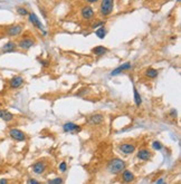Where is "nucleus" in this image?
Masks as SVG:
<instances>
[{
	"instance_id": "nucleus-3",
	"label": "nucleus",
	"mask_w": 181,
	"mask_h": 184,
	"mask_svg": "<svg viewBox=\"0 0 181 184\" xmlns=\"http://www.w3.org/2000/svg\"><path fill=\"white\" fill-rule=\"evenodd\" d=\"M9 135L11 139H15V141H18V142H24V141H26V134L24 132H21L20 129L11 128L9 131Z\"/></svg>"
},
{
	"instance_id": "nucleus-20",
	"label": "nucleus",
	"mask_w": 181,
	"mask_h": 184,
	"mask_svg": "<svg viewBox=\"0 0 181 184\" xmlns=\"http://www.w3.org/2000/svg\"><path fill=\"white\" fill-rule=\"evenodd\" d=\"M92 52H93V54H95V55L101 56V55H103V54H105V52H107V48L106 47H104V46H97V47L93 48Z\"/></svg>"
},
{
	"instance_id": "nucleus-16",
	"label": "nucleus",
	"mask_w": 181,
	"mask_h": 184,
	"mask_svg": "<svg viewBox=\"0 0 181 184\" xmlns=\"http://www.w3.org/2000/svg\"><path fill=\"white\" fill-rule=\"evenodd\" d=\"M0 118L5 122H11L13 120V115L7 110H0Z\"/></svg>"
},
{
	"instance_id": "nucleus-5",
	"label": "nucleus",
	"mask_w": 181,
	"mask_h": 184,
	"mask_svg": "<svg viewBox=\"0 0 181 184\" xmlns=\"http://www.w3.org/2000/svg\"><path fill=\"white\" fill-rule=\"evenodd\" d=\"M23 26L21 25H13V26H10L7 28L6 32L7 35L10 36V37H15V36H18L21 34V31H23Z\"/></svg>"
},
{
	"instance_id": "nucleus-8",
	"label": "nucleus",
	"mask_w": 181,
	"mask_h": 184,
	"mask_svg": "<svg viewBox=\"0 0 181 184\" xmlns=\"http://www.w3.org/2000/svg\"><path fill=\"white\" fill-rule=\"evenodd\" d=\"M34 45H35V41L32 40V38H23L19 42H18V46H19V48L25 49V50L31 48Z\"/></svg>"
},
{
	"instance_id": "nucleus-29",
	"label": "nucleus",
	"mask_w": 181,
	"mask_h": 184,
	"mask_svg": "<svg viewBox=\"0 0 181 184\" xmlns=\"http://www.w3.org/2000/svg\"><path fill=\"white\" fill-rule=\"evenodd\" d=\"M157 184H167V183H165V182H163V180H162V179H160V180H159L158 183H157Z\"/></svg>"
},
{
	"instance_id": "nucleus-27",
	"label": "nucleus",
	"mask_w": 181,
	"mask_h": 184,
	"mask_svg": "<svg viewBox=\"0 0 181 184\" xmlns=\"http://www.w3.org/2000/svg\"><path fill=\"white\" fill-rule=\"evenodd\" d=\"M29 184H40L38 181H36V180H34V179H31V180H29Z\"/></svg>"
},
{
	"instance_id": "nucleus-2",
	"label": "nucleus",
	"mask_w": 181,
	"mask_h": 184,
	"mask_svg": "<svg viewBox=\"0 0 181 184\" xmlns=\"http://www.w3.org/2000/svg\"><path fill=\"white\" fill-rule=\"evenodd\" d=\"M114 9V0H102L100 7V13L101 16L107 17L113 13Z\"/></svg>"
},
{
	"instance_id": "nucleus-9",
	"label": "nucleus",
	"mask_w": 181,
	"mask_h": 184,
	"mask_svg": "<svg viewBox=\"0 0 181 184\" xmlns=\"http://www.w3.org/2000/svg\"><path fill=\"white\" fill-rule=\"evenodd\" d=\"M131 67H132V64H131L130 61H127V63H124V64H122L121 66H119L117 68H115L114 70L111 71V76H116V75H119L120 73H122V71L130 69Z\"/></svg>"
},
{
	"instance_id": "nucleus-21",
	"label": "nucleus",
	"mask_w": 181,
	"mask_h": 184,
	"mask_svg": "<svg viewBox=\"0 0 181 184\" xmlns=\"http://www.w3.org/2000/svg\"><path fill=\"white\" fill-rule=\"evenodd\" d=\"M95 35L98 37V38L103 39L105 36H106V30H105V28L104 27H100L98 29L95 30Z\"/></svg>"
},
{
	"instance_id": "nucleus-7",
	"label": "nucleus",
	"mask_w": 181,
	"mask_h": 184,
	"mask_svg": "<svg viewBox=\"0 0 181 184\" xmlns=\"http://www.w3.org/2000/svg\"><path fill=\"white\" fill-rule=\"evenodd\" d=\"M87 122L92 125H98V124H102L104 122V115L103 114H93L90 115V117L87 118Z\"/></svg>"
},
{
	"instance_id": "nucleus-32",
	"label": "nucleus",
	"mask_w": 181,
	"mask_h": 184,
	"mask_svg": "<svg viewBox=\"0 0 181 184\" xmlns=\"http://www.w3.org/2000/svg\"><path fill=\"white\" fill-rule=\"evenodd\" d=\"M178 2H180V0H178Z\"/></svg>"
},
{
	"instance_id": "nucleus-24",
	"label": "nucleus",
	"mask_w": 181,
	"mask_h": 184,
	"mask_svg": "<svg viewBox=\"0 0 181 184\" xmlns=\"http://www.w3.org/2000/svg\"><path fill=\"white\" fill-rule=\"evenodd\" d=\"M48 184H63V179L56 178V179H53V180H49Z\"/></svg>"
},
{
	"instance_id": "nucleus-1",
	"label": "nucleus",
	"mask_w": 181,
	"mask_h": 184,
	"mask_svg": "<svg viewBox=\"0 0 181 184\" xmlns=\"http://www.w3.org/2000/svg\"><path fill=\"white\" fill-rule=\"evenodd\" d=\"M125 162L121 160V158H113L112 161L109 162V165H107V168H109V172L112 173V174H119L121 172H123L125 170Z\"/></svg>"
},
{
	"instance_id": "nucleus-31",
	"label": "nucleus",
	"mask_w": 181,
	"mask_h": 184,
	"mask_svg": "<svg viewBox=\"0 0 181 184\" xmlns=\"http://www.w3.org/2000/svg\"><path fill=\"white\" fill-rule=\"evenodd\" d=\"M87 1H88V2H90V3H92V2H96L97 0H87Z\"/></svg>"
},
{
	"instance_id": "nucleus-15",
	"label": "nucleus",
	"mask_w": 181,
	"mask_h": 184,
	"mask_svg": "<svg viewBox=\"0 0 181 184\" xmlns=\"http://www.w3.org/2000/svg\"><path fill=\"white\" fill-rule=\"evenodd\" d=\"M122 179H123V181H124V183H131V182L134 181L135 176H134V174H133L131 171L124 170V171H123V174H122Z\"/></svg>"
},
{
	"instance_id": "nucleus-11",
	"label": "nucleus",
	"mask_w": 181,
	"mask_h": 184,
	"mask_svg": "<svg viewBox=\"0 0 181 184\" xmlns=\"http://www.w3.org/2000/svg\"><path fill=\"white\" fill-rule=\"evenodd\" d=\"M63 129H64V132L66 133H72V132H79L81 131V126L76 125V124H74V123H66V124H64L63 125Z\"/></svg>"
},
{
	"instance_id": "nucleus-6",
	"label": "nucleus",
	"mask_w": 181,
	"mask_h": 184,
	"mask_svg": "<svg viewBox=\"0 0 181 184\" xmlns=\"http://www.w3.org/2000/svg\"><path fill=\"white\" fill-rule=\"evenodd\" d=\"M24 84H25V81H24V78L21 77V76H13L9 81L10 88H13V89H17V88L21 87Z\"/></svg>"
},
{
	"instance_id": "nucleus-12",
	"label": "nucleus",
	"mask_w": 181,
	"mask_h": 184,
	"mask_svg": "<svg viewBox=\"0 0 181 184\" xmlns=\"http://www.w3.org/2000/svg\"><path fill=\"white\" fill-rule=\"evenodd\" d=\"M81 13H82V16H83V18H84V19H86V20L92 19V18H93V16H94V10H93V8H92V7H90V6L83 7V8H82Z\"/></svg>"
},
{
	"instance_id": "nucleus-26",
	"label": "nucleus",
	"mask_w": 181,
	"mask_h": 184,
	"mask_svg": "<svg viewBox=\"0 0 181 184\" xmlns=\"http://www.w3.org/2000/svg\"><path fill=\"white\" fill-rule=\"evenodd\" d=\"M103 25H104L103 21H98V23H93V26H92V27H93V28H97V27H98V26H103Z\"/></svg>"
},
{
	"instance_id": "nucleus-10",
	"label": "nucleus",
	"mask_w": 181,
	"mask_h": 184,
	"mask_svg": "<svg viewBox=\"0 0 181 184\" xmlns=\"http://www.w3.org/2000/svg\"><path fill=\"white\" fill-rule=\"evenodd\" d=\"M119 149L124 154H132L135 151V146L133 145V144H130V143H123V144H121L119 146Z\"/></svg>"
},
{
	"instance_id": "nucleus-18",
	"label": "nucleus",
	"mask_w": 181,
	"mask_h": 184,
	"mask_svg": "<svg viewBox=\"0 0 181 184\" xmlns=\"http://www.w3.org/2000/svg\"><path fill=\"white\" fill-rule=\"evenodd\" d=\"M133 95H134V103H135V105L138 107L142 104V97H141V95H140L139 91L136 89L135 86H133Z\"/></svg>"
},
{
	"instance_id": "nucleus-19",
	"label": "nucleus",
	"mask_w": 181,
	"mask_h": 184,
	"mask_svg": "<svg viewBox=\"0 0 181 184\" xmlns=\"http://www.w3.org/2000/svg\"><path fill=\"white\" fill-rule=\"evenodd\" d=\"M148 78H155V77H158V75H159V71L157 70V69H154V68H148L146 70V74H144Z\"/></svg>"
},
{
	"instance_id": "nucleus-23",
	"label": "nucleus",
	"mask_w": 181,
	"mask_h": 184,
	"mask_svg": "<svg viewBox=\"0 0 181 184\" xmlns=\"http://www.w3.org/2000/svg\"><path fill=\"white\" fill-rule=\"evenodd\" d=\"M152 147L154 150H157V151H160V150H162V144L160 142H158V141H154V142L152 143Z\"/></svg>"
},
{
	"instance_id": "nucleus-33",
	"label": "nucleus",
	"mask_w": 181,
	"mask_h": 184,
	"mask_svg": "<svg viewBox=\"0 0 181 184\" xmlns=\"http://www.w3.org/2000/svg\"><path fill=\"white\" fill-rule=\"evenodd\" d=\"M177 184H180V183H177Z\"/></svg>"
},
{
	"instance_id": "nucleus-14",
	"label": "nucleus",
	"mask_w": 181,
	"mask_h": 184,
	"mask_svg": "<svg viewBox=\"0 0 181 184\" xmlns=\"http://www.w3.org/2000/svg\"><path fill=\"white\" fill-rule=\"evenodd\" d=\"M46 170V164L44 162H36L35 164L32 165V171L35 174H42Z\"/></svg>"
},
{
	"instance_id": "nucleus-30",
	"label": "nucleus",
	"mask_w": 181,
	"mask_h": 184,
	"mask_svg": "<svg viewBox=\"0 0 181 184\" xmlns=\"http://www.w3.org/2000/svg\"><path fill=\"white\" fill-rule=\"evenodd\" d=\"M171 115H172V116H177V112H175V110H171Z\"/></svg>"
},
{
	"instance_id": "nucleus-22",
	"label": "nucleus",
	"mask_w": 181,
	"mask_h": 184,
	"mask_svg": "<svg viewBox=\"0 0 181 184\" xmlns=\"http://www.w3.org/2000/svg\"><path fill=\"white\" fill-rule=\"evenodd\" d=\"M17 13H19L20 16H28V11H27L26 8H24V7H18L17 8Z\"/></svg>"
},
{
	"instance_id": "nucleus-17",
	"label": "nucleus",
	"mask_w": 181,
	"mask_h": 184,
	"mask_svg": "<svg viewBox=\"0 0 181 184\" xmlns=\"http://www.w3.org/2000/svg\"><path fill=\"white\" fill-rule=\"evenodd\" d=\"M17 48V44L13 41H8L7 44L2 46V52H15Z\"/></svg>"
},
{
	"instance_id": "nucleus-25",
	"label": "nucleus",
	"mask_w": 181,
	"mask_h": 184,
	"mask_svg": "<svg viewBox=\"0 0 181 184\" xmlns=\"http://www.w3.org/2000/svg\"><path fill=\"white\" fill-rule=\"evenodd\" d=\"M66 170H67V164H66L65 162H61V164H59V171L66 172Z\"/></svg>"
},
{
	"instance_id": "nucleus-4",
	"label": "nucleus",
	"mask_w": 181,
	"mask_h": 184,
	"mask_svg": "<svg viewBox=\"0 0 181 184\" xmlns=\"http://www.w3.org/2000/svg\"><path fill=\"white\" fill-rule=\"evenodd\" d=\"M28 18H29V21L32 23V25H34V26L37 27L38 29L42 30L44 35H46V34H47V32L45 31V29H44V26H42V23L39 21L38 17L36 16L35 13H28Z\"/></svg>"
},
{
	"instance_id": "nucleus-13",
	"label": "nucleus",
	"mask_w": 181,
	"mask_h": 184,
	"mask_svg": "<svg viewBox=\"0 0 181 184\" xmlns=\"http://www.w3.org/2000/svg\"><path fill=\"white\" fill-rule=\"evenodd\" d=\"M151 156L152 153L146 149H141L138 152V158L141 160V161H149L150 158H151Z\"/></svg>"
},
{
	"instance_id": "nucleus-28",
	"label": "nucleus",
	"mask_w": 181,
	"mask_h": 184,
	"mask_svg": "<svg viewBox=\"0 0 181 184\" xmlns=\"http://www.w3.org/2000/svg\"><path fill=\"white\" fill-rule=\"evenodd\" d=\"M0 184H8V181L6 179H0Z\"/></svg>"
}]
</instances>
